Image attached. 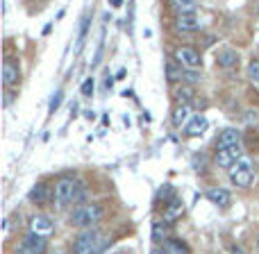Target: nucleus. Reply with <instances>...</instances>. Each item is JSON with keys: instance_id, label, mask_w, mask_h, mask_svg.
I'll return each mask as SVG.
<instances>
[{"instance_id": "obj_1", "label": "nucleus", "mask_w": 259, "mask_h": 254, "mask_svg": "<svg viewBox=\"0 0 259 254\" xmlns=\"http://www.w3.org/2000/svg\"><path fill=\"white\" fill-rule=\"evenodd\" d=\"M107 245H109V241L103 236V232H98V229H91V227H89L84 234H80V236L75 238V243H73V252H77V254L103 252Z\"/></svg>"}, {"instance_id": "obj_2", "label": "nucleus", "mask_w": 259, "mask_h": 254, "mask_svg": "<svg viewBox=\"0 0 259 254\" xmlns=\"http://www.w3.org/2000/svg\"><path fill=\"white\" fill-rule=\"evenodd\" d=\"M103 216H105V209L100 205H82L73 211L71 225L89 229V227H94V225H98L100 220H103Z\"/></svg>"}, {"instance_id": "obj_3", "label": "nucleus", "mask_w": 259, "mask_h": 254, "mask_svg": "<svg viewBox=\"0 0 259 254\" xmlns=\"http://www.w3.org/2000/svg\"><path fill=\"white\" fill-rule=\"evenodd\" d=\"M255 179V170H252V164L248 159H239L237 164L230 168V182L237 188H248Z\"/></svg>"}, {"instance_id": "obj_4", "label": "nucleus", "mask_w": 259, "mask_h": 254, "mask_svg": "<svg viewBox=\"0 0 259 254\" xmlns=\"http://www.w3.org/2000/svg\"><path fill=\"white\" fill-rule=\"evenodd\" d=\"M241 155H243L241 143H234V145L219 147V150H216V155H214V164L219 166V168H228V170H230L239 159H241Z\"/></svg>"}, {"instance_id": "obj_5", "label": "nucleus", "mask_w": 259, "mask_h": 254, "mask_svg": "<svg viewBox=\"0 0 259 254\" xmlns=\"http://www.w3.org/2000/svg\"><path fill=\"white\" fill-rule=\"evenodd\" d=\"M77 188H80L77 179H73V177L59 179V182L55 184V200H57V205L64 207V205H68V202H73V197H75Z\"/></svg>"}, {"instance_id": "obj_6", "label": "nucleus", "mask_w": 259, "mask_h": 254, "mask_svg": "<svg viewBox=\"0 0 259 254\" xmlns=\"http://www.w3.org/2000/svg\"><path fill=\"white\" fill-rule=\"evenodd\" d=\"M46 247H48L46 236H41V234H36V232H30L25 238H23L18 250L23 254H39V252H46Z\"/></svg>"}, {"instance_id": "obj_7", "label": "nucleus", "mask_w": 259, "mask_h": 254, "mask_svg": "<svg viewBox=\"0 0 259 254\" xmlns=\"http://www.w3.org/2000/svg\"><path fill=\"white\" fill-rule=\"evenodd\" d=\"M175 27L180 32H196L200 30V18H198L196 12H182L175 18Z\"/></svg>"}, {"instance_id": "obj_8", "label": "nucleus", "mask_w": 259, "mask_h": 254, "mask_svg": "<svg viewBox=\"0 0 259 254\" xmlns=\"http://www.w3.org/2000/svg\"><path fill=\"white\" fill-rule=\"evenodd\" d=\"M175 57H178V62L184 64V66H191V68L200 66V53H198L196 48H191V45H182V48H178Z\"/></svg>"}, {"instance_id": "obj_9", "label": "nucleus", "mask_w": 259, "mask_h": 254, "mask_svg": "<svg viewBox=\"0 0 259 254\" xmlns=\"http://www.w3.org/2000/svg\"><path fill=\"white\" fill-rule=\"evenodd\" d=\"M21 80V68L14 59H5L3 64V84L5 86H16Z\"/></svg>"}, {"instance_id": "obj_10", "label": "nucleus", "mask_w": 259, "mask_h": 254, "mask_svg": "<svg viewBox=\"0 0 259 254\" xmlns=\"http://www.w3.org/2000/svg\"><path fill=\"white\" fill-rule=\"evenodd\" d=\"M30 232H36V234H41V236H53V232H55V225L50 223L46 216H32L30 218Z\"/></svg>"}, {"instance_id": "obj_11", "label": "nucleus", "mask_w": 259, "mask_h": 254, "mask_svg": "<svg viewBox=\"0 0 259 254\" xmlns=\"http://www.w3.org/2000/svg\"><path fill=\"white\" fill-rule=\"evenodd\" d=\"M182 216H184V205H182V200H180V197H170L168 207H166V211H164V220H166L168 225H173V223H178Z\"/></svg>"}, {"instance_id": "obj_12", "label": "nucleus", "mask_w": 259, "mask_h": 254, "mask_svg": "<svg viewBox=\"0 0 259 254\" xmlns=\"http://www.w3.org/2000/svg\"><path fill=\"white\" fill-rule=\"evenodd\" d=\"M207 125H209L207 118L198 114V116H191L187 121V125H184V134H187V136H200V134L207 129Z\"/></svg>"}, {"instance_id": "obj_13", "label": "nucleus", "mask_w": 259, "mask_h": 254, "mask_svg": "<svg viewBox=\"0 0 259 254\" xmlns=\"http://www.w3.org/2000/svg\"><path fill=\"white\" fill-rule=\"evenodd\" d=\"M205 195H207V200L214 202V205L221 207V209H223V207H228L230 205V197H232V195H230V191H225V188H221V186L219 188H209Z\"/></svg>"}, {"instance_id": "obj_14", "label": "nucleus", "mask_w": 259, "mask_h": 254, "mask_svg": "<svg viewBox=\"0 0 259 254\" xmlns=\"http://www.w3.org/2000/svg\"><path fill=\"white\" fill-rule=\"evenodd\" d=\"M219 66L225 68V71H232V68H237L239 64V55L234 53V50H223V53H219Z\"/></svg>"}, {"instance_id": "obj_15", "label": "nucleus", "mask_w": 259, "mask_h": 254, "mask_svg": "<svg viewBox=\"0 0 259 254\" xmlns=\"http://www.w3.org/2000/svg\"><path fill=\"white\" fill-rule=\"evenodd\" d=\"M234 143H241V134H239L237 129L228 127V129H223V132L219 134V143H216V145L225 147V145H234Z\"/></svg>"}, {"instance_id": "obj_16", "label": "nucleus", "mask_w": 259, "mask_h": 254, "mask_svg": "<svg viewBox=\"0 0 259 254\" xmlns=\"http://www.w3.org/2000/svg\"><path fill=\"white\" fill-rule=\"evenodd\" d=\"M189 114H191V107H189V103H180L178 107H175V112H173V125L175 127L187 125Z\"/></svg>"}, {"instance_id": "obj_17", "label": "nucleus", "mask_w": 259, "mask_h": 254, "mask_svg": "<svg viewBox=\"0 0 259 254\" xmlns=\"http://www.w3.org/2000/svg\"><path fill=\"white\" fill-rule=\"evenodd\" d=\"M161 252H168V254H180V252H189V245L178 238H166L161 243Z\"/></svg>"}, {"instance_id": "obj_18", "label": "nucleus", "mask_w": 259, "mask_h": 254, "mask_svg": "<svg viewBox=\"0 0 259 254\" xmlns=\"http://www.w3.org/2000/svg\"><path fill=\"white\" fill-rule=\"evenodd\" d=\"M50 197V191H48V186H46L44 182H39L34 188L30 191V200L32 202H36V205H41V202H46Z\"/></svg>"}, {"instance_id": "obj_19", "label": "nucleus", "mask_w": 259, "mask_h": 254, "mask_svg": "<svg viewBox=\"0 0 259 254\" xmlns=\"http://www.w3.org/2000/svg\"><path fill=\"white\" fill-rule=\"evenodd\" d=\"M170 9L173 12H178V14H182V12H196V7H198V0H170Z\"/></svg>"}, {"instance_id": "obj_20", "label": "nucleus", "mask_w": 259, "mask_h": 254, "mask_svg": "<svg viewBox=\"0 0 259 254\" xmlns=\"http://www.w3.org/2000/svg\"><path fill=\"white\" fill-rule=\"evenodd\" d=\"M166 225H168L166 220H164V223H155V225H152V241H155V243H164L166 241V229H168Z\"/></svg>"}, {"instance_id": "obj_21", "label": "nucleus", "mask_w": 259, "mask_h": 254, "mask_svg": "<svg viewBox=\"0 0 259 254\" xmlns=\"http://www.w3.org/2000/svg\"><path fill=\"white\" fill-rule=\"evenodd\" d=\"M175 100H178V103H191L193 100V89H189V86L178 89L175 91Z\"/></svg>"}, {"instance_id": "obj_22", "label": "nucleus", "mask_w": 259, "mask_h": 254, "mask_svg": "<svg viewBox=\"0 0 259 254\" xmlns=\"http://www.w3.org/2000/svg\"><path fill=\"white\" fill-rule=\"evenodd\" d=\"M166 77H168V82H178L180 77H182V71H180L173 62H168L166 64Z\"/></svg>"}, {"instance_id": "obj_23", "label": "nucleus", "mask_w": 259, "mask_h": 254, "mask_svg": "<svg viewBox=\"0 0 259 254\" xmlns=\"http://www.w3.org/2000/svg\"><path fill=\"white\" fill-rule=\"evenodd\" d=\"M248 75H250V80L259 84V59H252L250 66H248Z\"/></svg>"}, {"instance_id": "obj_24", "label": "nucleus", "mask_w": 259, "mask_h": 254, "mask_svg": "<svg viewBox=\"0 0 259 254\" xmlns=\"http://www.w3.org/2000/svg\"><path fill=\"white\" fill-rule=\"evenodd\" d=\"M62 100H64V93H62V91H57V93L53 95V100H50V114L57 112L59 105H62Z\"/></svg>"}, {"instance_id": "obj_25", "label": "nucleus", "mask_w": 259, "mask_h": 254, "mask_svg": "<svg viewBox=\"0 0 259 254\" xmlns=\"http://www.w3.org/2000/svg\"><path fill=\"white\" fill-rule=\"evenodd\" d=\"M82 95H87V98H91L94 95V80H84V84H82Z\"/></svg>"}, {"instance_id": "obj_26", "label": "nucleus", "mask_w": 259, "mask_h": 254, "mask_svg": "<svg viewBox=\"0 0 259 254\" xmlns=\"http://www.w3.org/2000/svg\"><path fill=\"white\" fill-rule=\"evenodd\" d=\"M112 5H114V7H121V5H123V0H112Z\"/></svg>"}, {"instance_id": "obj_27", "label": "nucleus", "mask_w": 259, "mask_h": 254, "mask_svg": "<svg viewBox=\"0 0 259 254\" xmlns=\"http://www.w3.org/2000/svg\"><path fill=\"white\" fill-rule=\"evenodd\" d=\"M257 247H259V238H257Z\"/></svg>"}]
</instances>
